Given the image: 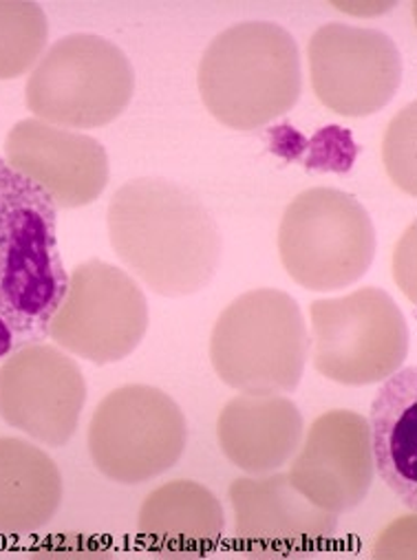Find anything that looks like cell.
<instances>
[{
    "mask_svg": "<svg viewBox=\"0 0 417 560\" xmlns=\"http://www.w3.org/2000/svg\"><path fill=\"white\" fill-rule=\"evenodd\" d=\"M106 228L113 252L135 280L164 299L206 290L219 269V225L206 203L175 182H126L111 197Z\"/></svg>",
    "mask_w": 417,
    "mask_h": 560,
    "instance_id": "obj_1",
    "label": "cell"
},
{
    "mask_svg": "<svg viewBox=\"0 0 417 560\" xmlns=\"http://www.w3.org/2000/svg\"><path fill=\"white\" fill-rule=\"evenodd\" d=\"M67 288L56 203L0 160V358L49 338Z\"/></svg>",
    "mask_w": 417,
    "mask_h": 560,
    "instance_id": "obj_2",
    "label": "cell"
},
{
    "mask_svg": "<svg viewBox=\"0 0 417 560\" xmlns=\"http://www.w3.org/2000/svg\"><path fill=\"white\" fill-rule=\"evenodd\" d=\"M197 86L208 113L232 130H256L288 115L303 93L294 36L269 21L221 32L204 51Z\"/></svg>",
    "mask_w": 417,
    "mask_h": 560,
    "instance_id": "obj_3",
    "label": "cell"
},
{
    "mask_svg": "<svg viewBox=\"0 0 417 560\" xmlns=\"http://www.w3.org/2000/svg\"><path fill=\"white\" fill-rule=\"evenodd\" d=\"M308 358V323L301 305L283 290L241 294L221 312L210 336L215 373L245 395L294 393Z\"/></svg>",
    "mask_w": 417,
    "mask_h": 560,
    "instance_id": "obj_4",
    "label": "cell"
},
{
    "mask_svg": "<svg viewBox=\"0 0 417 560\" xmlns=\"http://www.w3.org/2000/svg\"><path fill=\"white\" fill-rule=\"evenodd\" d=\"M375 228L364 206L336 188H310L294 197L278 228V256L297 285L340 292L371 269Z\"/></svg>",
    "mask_w": 417,
    "mask_h": 560,
    "instance_id": "obj_5",
    "label": "cell"
},
{
    "mask_svg": "<svg viewBox=\"0 0 417 560\" xmlns=\"http://www.w3.org/2000/svg\"><path fill=\"white\" fill-rule=\"evenodd\" d=\"M135 93V71L126 54L95 34L56 40L32 69L25 102L36 119L71 130L115 121Z\"/></svg>",
    "mask_w": 417,
    "mask_h": 560,
    "instance_id": "obj_6",
    "label": "cell"
},
{
    "mask_svg": "<svg viewBox=\"0 0 417 560\" xmlns=\"http://www.w3.org/2000/svg\"><path fill=\"white\" fill-rule=\"evenodd\" d=\"M86 444L100 475L115 483L137 486L179 464L188 444V424L169 393L128 384L97 404Z\"/></svg>",
    "mask_w": 417,
    "mask_h": 560,
    "instance_id": "obj_7",
    "label": "cell"
},
{
    "mask_svg": "<svg viewBox=\"0 0 417 560\" xmlns=\"http://www.w3.org/2000/svg\"><path fill=\"white\" fill-rule=\"evenodd\" d=\"M310 318L314 369L340 386L382 384L408 358L406 318L380 288L314 301Z\"/></svg>",
    "mask_w": 417,
    "mask_h": 560,
    "instance_id": "obj_8",
    "label": "cell"
},
{
    "mask_svg": "<svg viewBox=\"0 0 417 560\" xmlns=\"http://www.w3.org/2000/svg\"><path fill=\"white\" fill-rule=\"evenodd\" d=\"M149 331V301L117 265L93 258L69 276L49 338L58 349L97 366L126 360Z\"/></svg>",
    "mask_w": 417,
    "mask_h": 560,
    "instance_id": "obj_9",
    "label": "cell"
},
{
    "mask_svg": "<svg viewBox=\"0 0 417 560\" xmlns=\"http://www.w3.org/2000/svg\"><path fill=\"white\" fill-rule=\"evenodd\" d=\"M86 404V380L67 351L38 342L0 366V417L36 444L67 446Z\"/></svg>",
    "mask_w": 417,
    "mask_h": 560,
    "instance_id": "obj_10",
    "label": "cell"
},
{
    "mask_svg": "<svg viewBox=\"0 0 417 560\" xmlns=\"http://www.w3.org/2000/svg\"><path fill=\"white\" fill-rule=\"evenodd\" d=\"M310 80L318 102L343 117L382 110L402 84V56L380 30L327 23L308 45Z\"/></svg>",
    "mask_w": 417,
    "mask_h": 560,
    "instance_id": "obj_11",
    "label": "cell"
},
{
    "mask_svg": "<svg viewBox=\"0 0 417 560\" xmlns=\"http://www.w3.org/2000/svg\"><path fill=\"white\" fill-rule=\"evenodd\" d=\"M288 477L325 512L356 510L375 479L367 417L345 408L321 415L303 438Z\"/></svg>",
    "mask_w": 417,
    "mask_h": 560,
    "instance_id": "obj_12",
    "label": "cell"
},
{
    "mask_svg": "<svg viewBox=\"0 0 417 560\" xmlns=\"http://www.w3.org/2000/svg\"><path fill=\"white\" fill-rule=\"evenodd\" d=\"M5 162L62 210L97 201L111 179L108 153L95 137L36 117L12 126Z\"/></svg>",
    "mask_w": 417,
    "mask_h": 560,
    "instance_id": "obj_13",
    "label": "cell"
},
{
    "mask_svg": "<svg viewBox=\"0 0 417 560\" xmlns=\"http://www.w3.org/2000/svg\"><path fill=\"white\" fill-rule=\"evenodd\" d=\"M236 540L252 553H290L327 545L338 514L310 503L288 475L241 477L230 486Z\"/></svg>",
    "mask_w": 417,
    "mask_h": 560,
    "instance_id": "obj_14",
    "label": "cell"
},
{
    "mask_svg": "<svg viewBox=\"0 0 417 560\" xmlns=\"http://www.w3.org/2000/svg\"><path fill=\"white\" fill-rule=\"evenodd\" d=\"M305 438L299 406L286 395H245L230 399L217 419L223 457L250 477L288 466Z\"/></svg>",
    "mask_w": 417,
    "mask_h": 560,
    "instance_id": "obj_15",
    "label": "cell"
},
{
    "mask_svg": "<svg viewBox=\"0 0 417 560\" xmlns=\"http://www.w3.org/2000/svg\"><path fill=\"white\" fill-rule=\"evenodd\" d=\"M369 438L375 475L415 512L417 508V371L402 366L382 382L371 415Z\"/></svg>",
    "mask_w": 417,
    "mask_h": 560,
    "instance_id": "obj_16",
    "label": "cell"
},
{
    "mask_svg": "<svg viewBox=\"0 0 417 560\" xmlns=\"http://www.w3.org/2000/svg\"><path fill=\"white\" fill-rule=\"evenodd\" d=\"M137 532L160 553H204L219 545L225 512L206 486L177 479L153 490L137 516Z\"/></svg>",
    "mask_w": 417,
    "mask_h": 560,
    "instance_id": "obj_17",
    "label": "cell"
},
{
    "mask_svg": "<svg viewBox=\"0 0 417 560\" xmlns=\"http://www.w3.org/2000/svg\"><path fill=\"white\" fill-rule=\"evenodd\" d=\"M62 492L60 468L43 448L0 438V536H32L47 527Z\"/></svg>",
    "mask_w": 417,
    "mask_h": 560,
    "instance_id": "obj_18",
    "label": "cell"
},
{
    "mask_svg": "<svg viewBox=\"0 0 417 560\" xmlns=\"http://www.w3.org/2000/svg\"><path fill=\"white\" fill-rule=\"evenodd\" d=\"M49 43L45 10L32 0H0V80H16L38 65Z\"/></svg>",
    "mask_w": 417,
    "mask_h": 560,
    "instance_id": "obj_19",
    "label": "cell"
},
{
    "mask_svg": "<svg viewBox=\"0 0 417 560\" xmlns=\"http://www.w3.org/2000/svg\"><path fill=\"white\" fill-rule=\"evenodd\" d=\"M415 128H417V106L415 102H410L391 119L382 139L384 171L389 179L408 197L417 195Z\"/></svg>",
    "mask_w": 417,
    "mask_h": 560,
    "instance_id": "obj_20",
    "label": "cell"
},
{
    "mask_svg": "<svg viewBox=\"0 0 417 560\" xmlns=\"http://www.w3.org/2000/svg\"><path fill=\"white\" fill-rule=\"evenodd\" d=\"M378 558H415V512L399 516L378 536L375 542Z\"/></svg>",
    "mask_w": 417,
    "mask_h": 560,
    "instance_id": "obj_21",
    "label": "cell"
},
{
    "mask_svg": "<svg viewBox=\"0 0 417 560\" xmlns=\"http://www.w3.org/2000/svg\"><path fill=\"white\" fill-rule=\"evenodd\" d=\"M393 278L402 294L415 303V223L402 234L393 254Z\"/></svg>",
    "mask_w": 417,
    "mask_h": 560,
    "instance_id": "obj_22",
    "label": "cell"
},
{
    "mask_svg": "<svg viewBox=\"0 0 417 560\" xmlns=\"http://www.w3.org/2000/svg\"><path fill=\"white\" fill-rule=\"evenodd\" d=\"M395 5V0H347V3H332L334 10L356 19H375L391 12Z\"/></svg>",
    "mask_w": 417,
    "mask_h": 560,
    "instance_id": "obj_23",
    "label": "cell"
}]
</instances>
